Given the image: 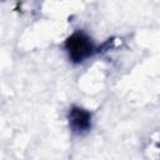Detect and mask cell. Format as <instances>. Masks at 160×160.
Returning a JSON list of instances; mask_svg holds the SVG:
<instances>
[{
	"label": "cell",
	"instance_id": "6da1fadb",
	"mask_svg": "<svg viewBox=\"0 0 160 160\" xmlns=\"http://www.w3.org/2000/svg\"><path fill=\"white\" fill-rule=\"evenodd\" d=\"M64 46H65L69 59L74 64H81L86 61L92 55L99 52L101 49L82 30H76L70 36H68Z\"/></svg>",
	"mask_w": 160,
	"mask_h": 160
},
{
	"label": "cell",
	"instance_id": "7a4b0ae2",
	"mask_svg": "<svg viewBox=\"0 0 160 160\" xmlns=\"http://www.w3.org/2000/svg\"><path fill=\"white\" fill-rule=\"evenodd\" d=\"M68 122L71 132L82 135L91 129L92 115L89 110L78 105H72L68 111Z\"/></svg>",
	"mask_w": 160,
	"mask_h": 160
}]
</instances>
